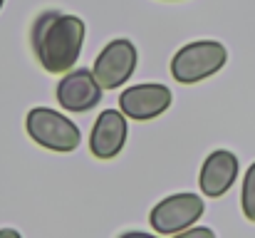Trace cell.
Instances as JSON below:
<instances>
[{
	"instance_id": "obj_1",
	"label": "cell",
	"mask_w": 255,
	"mask_h": 238,
	"mask_svg": "<svg viewBox=\"0 0 255 238\" xmlns=\"http://www.w3.org/2000/svg\"><path fill=\"white\" fill-rule=\"evenodd\" d=\"M30 45L40 67L50 75H62L75 67L85 45V20L60 10H45L35 17Z\"/></svg>"
},
{
	"instance_id": "obj_2",
	"label": "cell",
	"mask_w": 255,
	"mask_h": 238,
	"mask_svg": "<svg viewBox=\"0 0 255 238\" xmlns=\"http://www.w3.org/2000/svg\"><path fill=\"white\" fill-rule=\"evenodd\" d=\"M226 62H228V50L218 40H193L173 55L171 75L181 84H196L221 72Z\"/></svg>"
},
{
	"instance_id": "obj_3",
	"label": "cell",
	"mask_w": 255,
	"mask_h": 238,
	"mask_svg": "<svg viewBox=\"0 0 255 238\" xmlns=\"http://www.w3.org/2000/svg\"><path fill=\"white\" fill-rule=\"evenodd\" d=\"M25 129L35 144H40L50 152H60V154L75 152L82 142L80 127L70 117H65L62 112L50 109V107L30 109L27 119H25Z\"/></svg>"
},
{
	"instance_id": "obj_4",
	"label": "cell",
	"mask_w": 255,
	"mask_h": 238,
	"mask_svg": "<svg viewBox=\"0 0 255 238\" xmlns=\"http://www.w3.org/2000/svg\"><path fill=\"white\" fill-rule=\"evenodd\" d=\"M206 211V204L198 194H173L161 199L149 216V224L161 236H178L193 226Z\"/></svg>"
},
{
	"instance_id": "obj_5",
	"label": "cell",
	"mask_w": 255,
	"mask_h": 238,
	"mask_svg": "<svg viewBox=\"0 0 255 238\" xmlns=\"http://www.w3.org/2000/svg\"><path fill=\"white\" fill-rule=\"evenodd\" d=\"M136 60H139L136 45L127 37H117L102 47V52L94 60L92 72L104 89H117L134 75Z\"/></svg>"
},
{
	"instance_id": "obj_6",
	"label": "cell",
	"mask_w": 255,
	"mask_h": 238,
	"mask_svg": "<svg viewBox=\"0 0 255 238\" xmlns=\"http://www.w3.org/2000/svg\"><path fill=\"white\" fill-rule=\"evenodd\" d=\"M173 102V94L166 84L161 82H146V84H134L127 87L119 97V109L127 114V119L136 122H149L161 117Z\"/></svg>"
},
{
	"instance_id": "obj_7",
	"label": "cell",
	"mask_w": 255,
	"mask_h": 238,
	"mask_svg": "<svg viewBox=\"0 0 255 238\" xmlns=\"http://www.w3.org/2000/svg\"><path fill=\"white\" fill-rule=\"evenodd\" d=\"M104 87L94 72L89 70H72L57 82V102L67 112H89L99 104Z\"/></svg>"
},
{
	"instance_id": "obj_8",
	"label": "cell",
	"mask_w": 255,
	"mask_h": 238,
	"mask_svg": "<svg viewBox=\"0 0 255 238\" xmlns=\"http://www.w3.org/2000/svg\"><path fill=\"white\" fill-rule=\"evenodd\" d=\"M127 144V114L122 109H104L89 134V152L97 159H114Z\"/></svg>"
},
{
	"instance_id": "obj_9",
	"label": "cell",
	"mask_w": 255,
	"mask_h": 238,
	"mask_svg": "<svg viewBox=\"0 0 255 238\" xmlns=\"http://www.w3.org/2000/svg\"><path fill=\"white\" fill-rule=\"evenodd\" d=\"M238 179V157L228 149H216L211 152L198 174V186L203 196L208 199H221L223 194L231 191V186Z\"/></svg>"
},
{
	"instance_id": "obj_10",
	"label": "cell",
	"mask_w": 255,
	"mask_h": 238,
	"mask_svg": "<svg viewBox=\"0 0 255 238\" xmlns=\"http://www.w3.org/2000/svg\"><path fill=\"white\" fill-rule=\"evenodd\" d=\"M241 206L243 216L255 224V161L248 166L246 179H243V191H241Z\"/></svg>"
},
{
	"instance_id": "obj_11",
	"label": "cell",
	"mask_w": 255,
	"mask_h": 238,
	"mask_svg": "<svg viewBox=\"0 0 255 238\" xmlns=\"http://www.w3.org/2000/svg\"><path fill=\"white\" fill-rule=\"evenodd\" d=\"M178 236H208V238H213V231L211 229H186V231H181Z\"/></svg>"
},
{
	"instance_id": "obj_12",
	"label": "cell",
	"mask_w": 255,
	"mask_h": 238,
	"mask_svg": "<svg viewBox=\"0 0 255 238\" xmlns=\"http://www.w3.org/2000/svg\"><path fill=\"white\" fill-rule=\"evenodd\" d=\"M2 236H15L17 238L20 236V231H15V229H0V238Z\"/></svg>"
},
{
	"instance_id": "obj_13",
	"label": "cell",
	"mask_w": 255,
	"mask_h": 238,
	"mask_svg": "<svg viewBox=\"0 0 255 238\" xmlns=\"http://www.w3.org/2000/svg\"><path fill=\"white\" fill-rule=\"evenodd\" d=\"M2 2H5V0H0V7H2Z\"/></svg>"
}]
</instances>
